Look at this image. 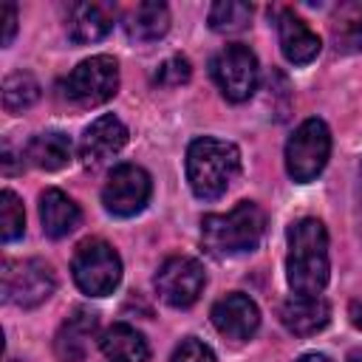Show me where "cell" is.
Listing matches in <instances>:
<instances>
[{
  "instance_id": "6da1fadb",
  "label": "cell",
  "mask_w": 362,
  "mask_h": 362,
  "mask_svg": "<svg viewBox=\"0 0 362 362\" xmlns=\"http://www.w3.org/2000/svg\"><path fill=\"white\" fill-rule=\"evenodd\" d=\"M286 280L294 294L317 297L328 286V229L320 218H300L288 226Z\"/></svg>"
},
{
  "instance_id": "7a4b0ae2",
  "label": "cell",
  "mask_w": 362,
  "mask_h": 362,
  "mask_svg": "<svg viewBox=\"0 0 362 362\" xmlns=\"http://www.w3.org/2000/svg\"><path fill=\"white\" fill-rule=\"evenodd\" d=\"M266 232V212L255 201H240L229 212H212L201 218L204 249L215 257H235L252 252Z\"/></svg>"
},
{
  "instance_id": "3957f363",
  "label": "cell",
  "mask_w": 362,
  "mask_h": 362,
  "mask_svg": "<svg viewBox=\"0 0 362 362\" xmlns=\"http://www.w3.org/2000/svg\"><path fill=\"white\" fill-rule=\"evenodd\" d=\"M240 173V150L232 141L201 136L187 147V181L195 198L215 201Z\"/></svg>"
},
{
  "instance_id": "277c9868",
  "label": "cell",
  "mask_w": 362,
  "mask_h": 362,
  "mask_svg": "<svg viewBox=\"0 0 362 362\" xmlns=\"http://www.w3.org/2000/svg\"><path fill=\"white\" fill-rule=\"evenodd\" d=\"M71 274L79 291L90 297H107L122 283V257L107 240L88 238L71 257Z\"/></svg>"
},
{
  "instance_id": "5b68a950",
  "label": "cell",
  "mask_w": 362,
  "mask_h": 362,
  "mask_svg": "<svg viewBox=\"0 0 362 362\" xmlns=\"http://www.w3.org/2000/svg\"><path fill=\"white\" fill-rule=\"evenodd\" d=\"M119 90V62L110 54L82 59L59 85V93L76 107H96Z\"/></svg>"
},
{
  "instance_id": "8992f818",
  "label": "cell",
  "mask_w": 362,
  "mask_h": 362,
  "mask_svg": "<svg viewBox=\"0 0 362 362\" xmlns=\"http://www.w3.org/2000/svg\"><path fill=\"white\" fill-rule=\"evenodd\" d=\"M331 156V130L322 119H305L286 141V173L297 184L314 181Z\"/></svg>"
},
{
  "instance_id": "52a82bcc",
  "label": "cell",
  "mask_w": 362,
  "mask_h": 362,
  "mask_svg": "<svg viewBox=\"0 0 362 362\" xmlns=\"http://www.w3.org/2000/svg\"><path fill=\"white\" fill-rule=\"evenodd\" d=\"M3 300L17 308H34L45 303L57 288V274L51 263L40 257H23V260H6L0 272Z\"/></svg>"
},
{
  "instance_id": "ba28073f",
  "label": "cell",
  "mask_w": 362,
  "mask_h": 362,
  "mask_svg": "<svg viewBox=\"0 0 362 362\" xmlns=\"http://www.w3.org/2000/svg\"><path fill=\"white\" fill-rule=\"evenodd\" d=\"M212 79L229 102H246L257 90V79H260L257 57L252 54L249 45L232 42V45H226L215 54Z\"/></svg>"
},
{
  "instance_id": "9c48e42d",
  "label": "cell",
  "mask_w": 362,
  "mask_h": 362,
  "mask_svg": "<svg viewBox=\"0 0 362 362\" xmlns=\"http://www.w3.org/2000/svg\"><path fill=\"white\" fill-rule=\"evenodd\" d=\"M153 192L150 173L139 164H119L110 170L105 187H102V204L110 215L116 218H130L139 215Z\"/></svg>"
},
{
  "instance_id": "30bf717a",
  "label": "cell",
  "mask_w": 362,
  "mask_h": 362,
  "mask_svg": "<svg viewBox=\"0 0 362 362\" xmlns=\"http://www.w3.org/2000/svg\"><path fill=\"white\" fill-rule=\"evenodd\" d=\"M206 286V272L195 257H167L156 272V291L173 308H189Z\"/></svg>"
},
{
  "instance_id": "8fae6325",
  "label": "cell",
  "mask_w": 362,
  "mask_h": 362,
  "mask_svg": "<svg viewBox=\"0 0 362 362\" xmlns=\"http://www.w3.org/2000/svg\"><path fill=\"white\" fill-rule=\"evenodd\" d=\"M212 325L218 328V334H223L226 339H249L257 328H260V308L249 294L232 291L226 297H221L212 311Z\"/></svg>"
},
{
  "instance_id": "7c38bea8",
  "label": "cell",
  "mask_w": 362,
  "mask_h": 362,
  "mask_svg": "<svg viewBox=\"0 0 362 362\" xmlns=\"http://www.w3.org/2000/svg\"><path fill=\"white\" fill-rule=\"evenodd\" d=\"M127 144V127L116 116H99L90 122L79 139V158L88 167L105 164L110 156H116Z\"/></svg>"
},
{
  "instance_id": "4fadbf2b",
  "label": "cell",
  "mask_w": 362,
  "mask_h": 362,
  "mask_svg": "<svg viewBox=\"0 0 362 362\" xmlns=\"http://www.w3.org/2000/svg\"><path fill=\"white\" fill-rule=\"evenodd\" d=\"M280 322L294 337H311L322 331L331 322V305L325 297H308V294H291L280 305Z\"/></svg>"
},
{
  "instance_id": "5bb4252c",
  "label": "cell",
  "mask_w": 362,
  "mask_h": 362,
  "mask_svg": "<svg viewBox=\"0 0 362 362\" xmlns=\"http://www.w3.org/2000/svg\"><path fill=\"white\" fill-rule=\"evenodd\" d=\"M96 311L90 308H74L68 314V320L59 325L57 337H54V351L62 362H82L88 348H90V339L96 337Z\"/></svg>"
},
{
  "instance_id": "9a60e30c",
  "label": "cell",
  "mask_w": 362,
  "mask_h": 362,
  "mask_svg": "<svg viewBox=\"0 0 362 362\" xmlns=\"http://www.w3.org/2000/svg\"><path fill=\"white\" fill-rule=\"evenodd\" d=\"M277 37H280V51L291 65H308L311 59H317L322 48L320 37L308 28V23L288 8L280 11L277 17Z\"/></svg>"
},
{
  "instance_id": "2e32d148",
  "label": "cell",
  "mask_w": 362,
  "mask_h": 362,
  "mask_svg": "<svg viewBox=\"0 0 362 362\" xmlns=\"http://www.w3.org/2000/svg\"><path fill=\"white\" fill-rule=\"evenodd\" d=\"M65 28L74 42H96L113 28V11L105 3H71Z\"/></svg>"
},
{
  "instance_id": "e0dca14e",
  "label": "cell",
  "mask_w": 362,
  "mask_h": 362,
  "mask_svg": "<svg viewBox=\"0 0 362 362\" xmlns=\"http://www.w3.org/2000/svg\"><path fill=\"white\" fill-rule=\"evenodd\" d=\"M40 221L48 238H65L79 226L82 212L74 204V198H68L57 187H48L40 192Z\"/></svg>"
},
{
  "instance_id": "ac0fdd59",
  "label": "cell",
  "mask_w": 362,
  "mask_h": 362,
  "mask_svg": "<svg viewBox=\"0 0 362 362\" xmlns=\"http://www.w3.org/2000/svg\"><path fill=\"white\" fill-rule=\"evenodd\" d=\"M99 348L107 362H147L150 359V345L144 334L127 322H113L110 328H105L99 337Z\"/></svg>"
},
{
  "instance_id": "d6986e66",
  "label": "cell",
  "mask_w": 362,
  "mask_h": 362,
  "mask_svg": "<svg viewBox=\"0 0 362 362\" xmlns=\"http://www.w3.org/2000/svg\"><path fill=\"white\" fill-rule=\"evenodd\" d=\"M122 25L133 42H156L170 31V8L158 0L139 3L124 14Z\"/></svg>"
},
{
  "instance_id": "ffe728a7",
  "label": "cell",
  "mask_w": 362,
  "mask_h": 362,
  "mask_svg": "<svg viewBox=\"0 0 362 362\" xmlns=\"http://www.w3.org/2000/svg\"><path fill=\"white\" fill-rule=\"evenodd\" d=\"M25 158L31 167L45 170V173H57L62 167L71 164L74 158V144L65 133L59 130H48V133H37L28 147H25Z\"/></svg>"
},
{
  "instance_id": "44dd1931",
  "label": "cell",
  "mask_w": 362,
  "mask_h": 362,
  "mask_svg": "<svg viewBox=\"0 0 362 362\" xmlns=\"http://www.w3.org/2000/svg\"><path fill=\"white\" fill-rule=\"evenodd\" d=\"M40 99V82L28 71H14L3 82V107L8 113H23Z\"/></svg>"
},
{
  "instance_id": "7402d4cb",
  "label": "cell",
  "mask_w": 362,
  "mask_h": 362,
  "mask_svg": "<svg viewBox=\"0 0 362 362\" xmlns=\"http://www.w3.org/2000/svg\"><path fill=\"white\" fill-rule=\"evenodd\" d=\"M209 28L218 34H235L243 31L252 20V6L240 0H218L209 6Z\"/></svg>"
},
{
  "instance_id": "603a6c76",
  "label": "cell",
  "mask_w": 362,
  "mask_h": 362,
  "mask_svg": "<svg viewBox=\"0 0 362 362\" xmlns=\"http://www.w3.org/2000/svg\"><path fill=\"white\" fill-rule=\"evenodd\" d=\"M23 232H25V209H23V201L17 198V192L3 189L0 192V238H3V243H11Z\"/></svg>"
},
{
  "instance_id": "cb8c5ba5",
  "label": "cell",
  "mask_w": 362,
  "mask_h": 362,
  "mask_svg": "<svg viewBox=\"0 0 362 362\" xmlns=\"http://www.w3.org/2000/svg\"><path fill=\"white\" fill-rule=\"evenodd\" d=\"M334 37L345 48H362V3H348L337 11Z\"/></svg>"
},
{
  "instance_id": "d4e9b609",
  "label": "cell",
  "mask_w": 362,
  "mask_h": 362,
  "mask_svg": "<svg viewBox=\"0 0 362 362\" xmlns=\"http://www.w3.org/2000/svg\"><path fill=\"white\" fill-rule=\"evenodd\" d=\"M189 76H192L189 59L181 57V54H175V57H167V59L158 65V71H156L153 79H156V85H161V88H178V85H187Z\"/></svg>"
},
{
  "instance_id": "484cf974",
  "label": "cell",
  "mask_w": 362,
  "mask_h": 362,
  "mask_svg": "<svg viewBox=\"0 0 362 362\" xmlns=\"http://www.w3.org/2000/svg\"><path fill=\"white\" fill-rule=\"evenodd\" d=\"M170 362H218V359H215V351L206 342H201L195 337H187V339L178 342Z\"/></svg>"
},
{
  "instance_id": "4316f807",
  "label": "cell",
  "mask_w": 362,
  "mask_h": 362,
  "mask_svg": "<svg viewBox=\"0 0 362 362\" xmlns=\"http://www.w3.org/2000/svg\"><path fill=\"white\" fill-rule=\"evenodd\" d=\"M14 34H17V6L6 3L3 6V45H11Z\"/></svg>"
},
{
  "instance_id": "83f0119b",
  "label": "cell",
  "mask_w": 362,
  "mask_h": 362,
  "mask_svg": "<svg viewBox=\"0 0 362 362\" xmlns=\"http://www.w3.org/2000/svg\"><path fill=\"white\" fill-rule=\"evenodd\" d=\"M348 314H351V322L362 331V300H354V303H351V308H348Z\"/></svg>"
},
{
  "instance_id": "f1b7e54d",
  "label": "cell",
  "mask_w": 362,
  "mask_h": 362,
  "mask_svg": "<svg viewBox=\"0 0 362 362\" xmlns=\"http://www.w3.org/2000/svg\"><path fill=\"white\" fill-rule=\"evenodd\" d=\"M297 362H331L325 354H317V351H311V354H303Z\"/></svg>"
},
{
  "instance_id": "f546056e",
  "label": "cell",
  "mask_w": 362,
  "mask_h": 362,
  "mask_svg": "<svg viewBox=\"0 0 362 362\" xmlns=\"http://www.w3.org/2000/svg\"><path fill=\"white\" fill-rule=\"evenodd\" d=\"M359 181H362V173H359Z\"/></svg>"
}]
</instances>
